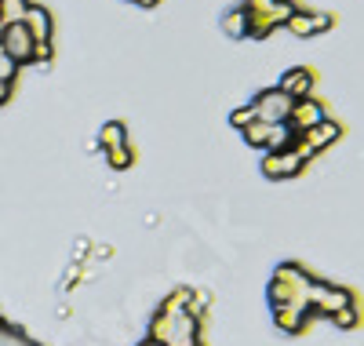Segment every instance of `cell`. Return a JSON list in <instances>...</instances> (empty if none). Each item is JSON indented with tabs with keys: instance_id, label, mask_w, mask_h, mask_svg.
<instances>
[{
	"instance_id": "obj_19",
	"label": "cell",
	"mask_w": 364,
	"mask_h": 346,
	"mask_svg": "<svg viewBox=\"0 0 364 346\" xmlns=\"http://www.w3.org/2000/svg\"><path fill=\"white\" fill-rule=\"evenodd\" d=\"M135 4H142V8H157L161 0H135Z\"/></svg>"
},
{
	"instance_id": "obj_12",
	"label": "cell",
	"mask_w": 364,
	"mask_h": 346,
	"mask_svg": "<svg viewBox=\"0 0 364 346\" xmlns=\"http://www.w3.org/2000/svg\"><path fill=\"white\" fill-rule=\"evenodd\" d=\"M29 0H0V29L4 26H18L26 19Z\"/></svg>"
},
{
	"instance_id": "obj_10",
	"label": "cell",
	"mask_w": 364,
	"mask_h": 346,
	"mask_svg": "<svg viewBox=\"0 0 364 346\" xmlns=\"http://www.w3.org/2000/svg\"><path fill=\"white\" fill-rule=\"evenodd\" d=\"M124 146H132L128 142V128L120 120H109V124H102V150L106 153H113V150H124Z\"/></svg>"
},
{
	"instance_id": "obj_4",
	"label": "cell",
	"mask_w": 364,
	"mask_h": 346,
	"mask_svg": "<svg viewBox=\"0 0 364 346\" xmlns=\"http://www.w3.org/2000/svg\"><path fill=\"white\" fill-rule=\"evenodd\" d=\"M302 168H306V161L299 157V150H269L266 157H262V172L269 175V179H288V175H299Z\"/></svg>"
},
{
	"instance_id": "obj_8",
	"label": "cell",
	"mask_w": 364,
	"mask_h": 346,
	"mask_svg": "<svg viewBox=\"0 0 364 346\" xmlns=\"http://www.w3.org/2000/svg\"><path fill=\"white\" fill-rule=\"evenodd\" d=\"M339 135H343V128H339V124H336V120L328 117V120H321V124H317V128H310V132H302L299 139L306 142V146H310L314 153H321L324 146H331V142H336Z\"/></svg>"
},
{
	"instance_id": "obj_7",
	"label": "cell",
	"mask_w": 364,
	"mask_h": 346,
	"mask_svg": "<svg viewBox=\"0 0 364 346\" xmlns=\"http://www.w3.org/2000/svg\"><path fill=\"white\" fill-rule=\"evenodd\" d=\"M314 84H317V73L314 70H306V66H295V70H288L284 77H281V91L295 103V99H310L314 95Z\"/></svg>"
},
{
	"instance_id": "obj_1",
	"label": "cell",
	"mask_w": 364,
	"mask_h": 346,
	"mask_svg": "<svg viewBox=\"0 0 364 346\" xmlns=\"http://www.w3.org/2000/svg\"><path fill=\"white\" fill-rule=\"evenodd\" d=\"M245 142H252V146H259V150H288L291 146V139H295V132H291V124L288 120H281V124H266V120H255V124H248L245 132Z\"/></svg>"
},
{
	"instance_id": "obj_14",
	"label": "cell",
	"mask_w": 364,
	"mask_h": 346,
	"mask_svg": "<svg viewBox=\"0 0 364 346\" xmlns=\"http://www.w3.org/2000/svg\"><path fill=\"white\" fill-rule=\"evenodd\" d=\"M331 318H336L343 328H353L357 325V306L350 303V306H343V310H336V313H331Z\"/></svg>"
},
{
	"instance_id": "obj_2",
	"label": "cell",
	"mask_w": 364,
	"mask_h": 346,
	"mask_svg": "<svg viewBox=\"0 0 364 346\" xmlns=\"http://www.w3.org/2000/svg\"><path fill=\"white\" fill-rule=\"evenodd\" d=\"M252 110H255V120L281 124V120H288V113H291V99L284 95L281 88H266V91H259V95L252 99Z\"/></svg>"
},
{
	"instance_id": "obj_3",
	"label": "cell",
	"mask_w": 364,
	"mask_h": 346,
	"mask_svg": "<svg viewBox=\"0 0 364 346\" xmlns=\"http://www.w3.org/2000/svg\"><path fill=\"white\" fill-rule=\"evenodd\" d=\"M33 48H37V41L26 33L22 22L0 29V51H4V55L15 62V66H22V62H33Z\"/></svg>"
},
{
	"instance_id": "obj_13",
	"label": "cell",
	"mask_w": 364,
	"mask_h": 346,
	"mask_svg": "<svg viewBox=\"0 0 364 346\" xmlns=\"http://www.w3.org/2000/svg\"><path fill=\"white\" fill-rule=\"evenodd\" d=\"M230 124H233V128H237V132H245V128H248V124H255V110H252V103H248V106H240V110H233V117H230Z\"/></svg>"
},
{
	"instance_id": "obj_5",
	"label": "cell",
	"mask_w": 364,
	"mask_h": 346,
	"mask_svg": "<svg viewBox=\"0 0 364 346\" xmlns=\"http://www.w3.org/2000/svg\"><path fill=\"white\" fill-rule=\"evenodd\" d=\"M331 26H336V15H328V11H302V8L284 22V29L295 33V37H317V33H324V29H331Z\"/></svg>"
},
{
	"instance_id": "obj_17",
	"label": "cell",
	"mask_w": 364,
	"mask_h": 346,
	"mask_svg": "<svg viewBox=\"0 0 364 346\" xmlns=\"http://www.w3.org/2000/svg\"><path fill=\"white\" fill-rule=\"evenodd\" d=\"M15 70H18V66H15L4 51H0V80H15Z\"/></svg>"
},
{
	"instance_id": "obj_6",
	"label": "cell",
	"mask_w": 364,
	"mask_h": 346,
	"mask_svg": "<svg viewBox=\"0 0 364 346\" xmlns=\"http://www.w3.org/2000/svg\"><path fill=\"white\" fill-rule=\"evenodd\" d=\"M321 120H328V113H324V106H321L314 95H310V99H295V103H291L288 124H291V132H295V135H302V132L317 128Z\"/></svg>"
},
{
	"instance_id": "obj_18",
	"label": "cell",
	"mask_w": 364,
	"mask_h": 346,
	"mask_svg": "<svg viewBox=\"0 0 364 346\" xmlns=\"http://www.w3.org/2000/svg\"><path fill=\"white\" fill-rule=\"evenodd\" d=\"M11 99V80H0V106Z\"/></svg>"
},
{
	"instance_id": "obj_16",
	"label": "cell",
	"mask_w": 364,
	"mask_h": 346,
	"mask_svg": "<svg viewBox=\"0 0 364 346\" xmlns=\"http://www.w3.org/2000/svg\"><path fill=\"white\" fill-rule=\"evenodd\" d=\"M109 164H113V168H128V164H132V146L113 150V153H109Z\"/></svg>"
},
{
	"instance_id": "obj_15",
	"label": "cell",
	"mask_w": 364,
	"mask_h": 346,
	"mask_svg": "<svg viewBox=\"0 0 364 346\" xmlns=\"http://www.w3.org/2000/svg\"><path fill=\"white\" fill-rule=\"evenodd\" d=\"M245 15H269V8H273V0H245Z\"/></svg>"
},
{
	"instance_id": "obj_11",
	"label": "cell",
	"mask_w": 364,
	"mask_h": 346,
	"mask_svg": "<svg viewBox=\"0 0 364 346\" xmlns=\"http://www.w3.org/2000/svg\"><path fill=\"white\" fill-rule=\"evenodd\" d=\"M223 33H226V37H233V41L248 37V15H245V8L226 11V19H223Z\"/></svg>"
},
{
	"instance_id": "obj_9",
	"label": "cell",
	"mask_w": 364,
	"mask_h": 346,
	"mask_svg": "<svg viewBox=\"0 0 364 346\" xmlns=\"http://www.w3.org/2000/svg\"><path fill=\"white\" fill-rule=\"evenodd\" d=\"M22 26H26V33L33 37L37 44L51 41V15H48L44 8H37V4H29V8H26V19H22Z\"/></svg>"
}]
</instances>
